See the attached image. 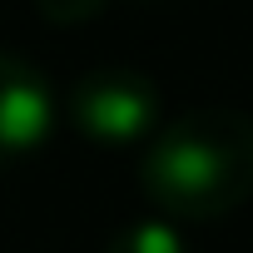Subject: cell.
Masks as SVG:
<instances>
[{"mask_svg":"<svg viewBox=\"0 0 253 253\" xmlns=\"http://www.w3.org/2000/svg\"><path fill=\"white\" fill-rule=\"evenodd\" d=\"M139 184L174 223L223 218L253 199V114L243 109H189L149 139Z\"/></svg>","mask_w":253,"mask_h":253,"instance_id":"1","label":"cell"},{"mask_svg":"<svg viewBox=\"0 0 253 253\" xmlns=\"http://www.w3.org/2000/svg\"><path fill=\"white\" fill-rule=\"evenodd\" d=\"M70 119L94 144H134L144 134H159V84L144 70L129 65H99L70 84Z\"/></svg>","mask_w":253,"mask_h":253,"instance_id":"2","label":"cell"},{"mask_svg":"<svg viewBox=\"0 0 253 253\" xmlns=\"http://www.w3.org/2000/svg\"><path fill=\"white\" fill-rule=\"evenodd\" d=\"M104 253H194L184 228L164 213H149V218H134V223H124Z\"/></svg>","mask_w":253,"mask_h":253,"instance_id":"4","label":"cell"},{"mask_svg":"<svg viewBox=\"0 0 253 253\" xmlns=\"http://www.w3.org/2000/svg\"><path fill=\"white\" fill-rule=\"evenodd\" d=\"M55 129V94L45 70L0 50V164L35 154Z\"/></svg>","mask_w":253,"mask_h":253,"instance_id":"3","label":"cell"}]
</instances>
